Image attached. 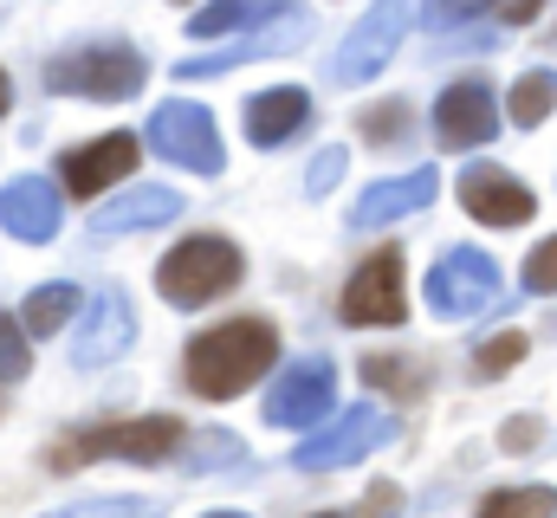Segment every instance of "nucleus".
Masks as SVG:
<instances>
[{
  "label": "nucleus",
  "instance_id": "6ab92c4d",
  "mask_svg": "<svg viewBox=\"0 0 557 518\" xmlns=\"http://www.w3.org/2000/svg\"><path fill=\"white\" fill-rule=\"evenodd\" d=\"M311 118V98L298 91V85H278V91H260V98H247V136L260 143V149H273L285 136H298Z\"/></svg>",
  "mask_w": 557,
  "mask_h": 518
},
{
  "label": "nucleus",
  "instance_id": "f704fd0d",
  "mask_svg": "<svg viewBox=\"0 0 557 518\" xmlns=\"http://www.w3.org/2000/svg\"><path fill=\"white\" fill-rule=\"evenodd\" d=\"M208 518H247V513H208Z\"/></svg>",
  "mask_w": 557,
  "mask_h": 518
},
{
  "label": "nucleus",
  "instance_id": "2f4dec72",
  "mask_svg": "<svg viewBox=\"0 0 557 518\" xmlns=\"http://www.w3.org/2000/svg\"><path fill=\"white\" fill-rule=\"evenodd\" d=\"M396 513H403V486H389V480H383V486H370V493L357 499V513H350V518H396Z\"/></svg>",
  "mask_w": 557,
  "mask_h": 518
},
{
  "label": "nucleus",
  "instance_id": "393cba45",
  "mask_svg": "<svg viewBox=\"0 0 557 518\" xmlns=\"http://www.w3.org/2000/svg\"><path fill=\"white\" fill-rule=\"evenodd\" d=\"M519 357H525V331H499L493 344H480L473 370H480V377H506V370H512Z\"/></svg>",
  "mask_w": 557,
  "mask_h": 518
},
{
  "label": "nucleus",
  "instance_id": "e433bc0d",
  "mask_svg": "<svg viewBox=\"0 0 557 518\" xmlns=\"http://www.w3.org/2000/svg\"><path fill=\"white\" fill-rule=\"evenodd\" d=\"M318 518H344V513H318Z\"/></svg>",
  "mask_w": 557,
  "mask_h": 518
},
{
  "label": "nucleus",
  "instance_id": "c756f323",
  "mask_svg": "<svg viewBox=\"0 0 557 518\" xmlns=\"http://www.w3.org/2000/svg\"><path fill=\"white\" fill-rule=\"evenodd\" d=\"M344 162H350L344 149H324V156L311 162V175H305V195H331V188L344 182Z\"/></svg>",
  "mask_w": 557,
  "mask_h": 518
},
{
  "label": "nucleus",
  "instance_id": "7c9ffc66",
  "mask_svg": "<svg viewBox=\"0 0 557 518\" xmlns=\"http://www.w3.org/2000/svg\"><path fill=\"white\" fill-rule=\"evenodd\" d=\"M421 13H428V26L441 33V26H460V20H473V13H486V0H428Z\"/></svg>",
  "mask_w": 557,
  "mask_h": 518
},
{
  "label": "nucleus",
  "instance_id": "b1692460",
  "mask_svg": "<svg viewBox=\"0 0 557 518\" xmlns=\"http://www.w3.org/2000/svg\"><path fill=\"white\" fill-rule=\"evenodd\" d=\"M46 518H162L156 499H143V493H111V499H78V506H59V513Z\"/></svg>",
  "mask_w": 557,
  "mask_h": 518
},
{
  "label": "nucleus",
  "instance_id": "a878e982",
  "mask_svg": "<svg viewBox=\"0 0 557 518\" xmlns=\"http://www.w3.org/2000/svg\"><path fill=\"white\" fill-rule=\"evenodd\" d=\"M227 460H247V447H240L234 434H201L195 454H188V473H221Z\"/></svg>",
  "mask_w": 557,
  "mask_h": 518
},
{
  "label": "nucleus",
  "instance_id": "4be33fe9",
  "mask_svg": "<svg viewBox=\"0 0 557 518\" xmlns=\"http://www.w3.org/2000/svg\"><path fill=\"white\" fill-rule=\"evenodd\" d=\"M473 518H557V493L552 486H506V493H486Z\"/></svg>",
  "mask_w": 557,
  "mask_h": 518
},
{
  "label": "nucleus",
  "instance_id": "4468645a",
  "mask_svg": "<svg viewBox=\"0 0 557 518\" xmlns=\"http://www.w3.org/2000/svg\"><path fill=\"white\" fill-rule=\"evenodd\" d=\"M460 201H467V214L473 221H486V227H525L532 221V188L525 182H512L506 169H493V162H473L467 175H460Z\"/></svg>",
  "mask_w": 557,
  "mask_h": 518
},
{
  "label": "nucleus",
  "instance_id": "39448f33",
  "mask_svg": "<svg viewBox=\"0 0 557 518\" xmlns=\"http://www.w3.org/2000/svg\"><path fill=\"white\" fill-rule=\"evenodd\" d=\"M389 434H396V421H389L383 408H370V402H363V408L337 415L331 428H318L311 441H298L285 467H298V473H337V467H357L363 454H376Z\"/></svg>",
  "mask_w": 557,
  "mask_h": 518
},
{
  "label": "nucleus",
  "instance_id": "9b49d317",
  "mask_svg": "<svg viewBox=\"0 0 557 518\" xmlns=\"http://www.w3.org/2000/svg\"><path fill=\"white\" fill-rule=\"evenodd\" d=\"M131 344H137L131 298H124L117 285H104V292L85 305V324H78V337H72V357H78L85 370H104V363H117Z\"/></svg>",
  "mask_w": 557,
  "mask_h": 518
},
{
  "label": "nucleus",
  "instance_id": "f8f14e48",
  "mask_svg": "<svg viewBox=\"0 0 557 518\" xmlns=\"http://www.w3.org/2000/svg\"><path fill=\"white\" fill-rule=\"evenodd\" d=\"M331 402H337V370L331 363H292L278 388L267 395V421L273 428H311V421H331Z\"/></svg>",
  "mask_w": 557,
  "mask_h": 518
},
{
  "label": "nucleus",
  "instance_id": "7ed1b4c3",
  "mask_svg": "<svg viewBox=\"0 0 557 518\" xmlns=\"http://www.w3.org/2000/svg\"><path fill=\"white\" fill-rule=\"evenodd\" d=\"M240 272H247V266H240V247H234V240L195 234V240H182L175 254L156 266V292H162L169 305H208V298L234 292Z\"/></svg>",
  "mask_w": 557,
  "mask_h": 518
},
{
  "label": "nucleus",
  "instance_id": "2eb2a0df",
  "mask_svg": "<svg viewBox=\"0 0 557 518\" xmlns=\"http://www.w3.org/2000/svg\"><path fill=\"white\" fill-rule=\"evenodd\" d=\"M0 227H7L13 240H26V247L52 240V234H59V188H52L46 175L7 182V188H0Z\"/></svg>",
  "mask_w": 557,
  "mask_h": 518
},
{
  "label": "nucleus",
  "instance_id": "f03ea898",
  "mask_svg": "<svg viewBox=\"0 0 557 518\" xmlns=\"http://www.w3.org/2000/svg\"><path fill=\"white\" fill-rule=\"evenodd\" d=\"M175 447H182V421L175 415H137V421H104V428L65 434L46 460H52V473H72L78 460H137V467H156Z\"/></svg>",
  "mask_w": 557,
  "mask_h": 518
},
{
  "label": "nucleus",
  "instance_id": "aec40b11",
  "mask_svg": "<svg viewBox=\"0 0 557 518\" xmlns=\"http://www.w3.org/2000/svg\"><path fill=\"white\" fill-rule=\"evenodd\" d=\"M285 13V0H208L195 20H188V33L195 39H234V33H247V26H267V20H278Z\"/></svg>",
  "mask_w": 557,
  "mask_h": 518
},
{
  "label": "nucleus",
  "instance_id": "5701e85b",
  "mask_svg": "<svg viewBox=\"0 0 557 518\" xmlns=\"http://www.w3.org/2000/svg\"><path fill=\"white\" fill-rule=\"evenodd\" d=\"M557 111V72H525L512 85V124L519 130H539Z\"/></svg>",
  "mask_w": 557,
  "mask_h": 518
},
{
  "label": "nucleus",
  "instance_id": "1a4fd4ad",
  "mask_svg": "<svg viewBox=\"0 0 557 518\" xmlns=\"http://www.w3.org/2000/svg\"><path fill=\"white\" fill-rule=\"evenodd\" d=\"M149 143H156V156H169V162H182L195 175H221V162H227L221 136H214V118L201 104H162L149 118Z\"/></svg>",
  "mask_w": 557,
  "mask_h": 518
},
{
  "label": "nucleus",
  "instance_id": "ddd939ff",
  "mask_svg": "<svg viewBox=\"0 0 557 518\" xmlns=\"http://www.w3.org/2000/svg\"><path fill=\"white\" fill-rule=\"evenodd\" d=\"M305 39H311V20H305V13H278V20H267V26H260V33L234 39L227 52H201V59H182L175 72H182V78H214V72H234V65H253V59L292 52V46H305Z\"/></svg>",
  "mask_w": 557,
  "mask_h": 518
},
{
  "label": "nucleus",
  "instance_id": "f3484780",
  "mask_svg": "<svg viewBox=\"0 0 557 518\" xmlns=\"http://www.w3.org/2000/svg\"><path fill=\"white\" fill-rule=\"evenodd\" d=\"M188 201L175 195V188H156V182H137V188H124L111 208H98L91 214V234H143V227H162V221H175Z\"/></svg>",
  "mask_w": 557,
  "mask_h": 518
},
{
  "label": "nucleus",
  "instance_id": "c9c22d12",
  "mask_svg": "<svg viewBox=\"0 0 557 518\" xmlns=\"http://www.w3.org/2000/svg\"><path fill=\"white\" fill-rule=\"evenodd\" d=\"M0 111H7V78H0Z\"/></svg>",
  "mask_w": 557,
  "mask_h": 518
},
{
  "label": "nucleus",
  "instance_id": "dca6fc26",
  "mask_svg": "<svg viewBox=\"0 0 557 518\" xmlns=\"http://www.w3.org/2000/svg\"><path fill=\"white\" fill-rule=\"evenodd\" d=\"M131 169H137V136L131 130H111V136H98V143H85V149L65 156V188L72 195H104Z\"/></svg>",
  "mask_w": 557,
  "mask_h": 518
},
{
  "label": "nucleus",
  "instance_id": "a211bd4d",
  "mask_svg": "<svg viewBox=\"0 0 557 518\" xmlns=\"http://www.w3.org/2000/svg\"><path fill=\"white\" fill-rule=\"evenodd\" d=\"M441 195V175L434 169H416V175H396V182H376V188H363L357 195V208H350V227H383V221H403V214H416Z\"/></svg>",
  "mask_w": 557,
  "mask_h": 518
},
{
  "label": "nucleus",
  "instance_id": "9d476101",
  "mask_svg": "<svg viewBox=\"0 0 557 518\" xmlns=\"http://www.w3.org/2000/svg\"><path fill=\"white\" fill-rule=\"evenodd\" d=\"M493 130H499V98L486 78H460L434 98V136L447 149H480V143H493Z\"/></svg>",
  "mask_w": 557,
  "mask_h": 518
},
{
  "label": "nucleus",
  "instance_id": "20e7f679",
  "mask_svg": "<svg viewBox=\"0 0 557 518\" xmlns=\"http://www.w3.org/2000/svg\"><path fill=\"white\" fill-rule=\"evenodd\" d=\"M149 65H143L137 46H85V52H65L46 65V85L52 91H72V98H98V104H117V98H137Z\"/></svg>",
  "mask_w": 557,
  "mask_h": 518
},
{
  "label": "nucleus",
  "instance_id": "423d86ee",
  "mask_svg": "<svg viewBox=\"0 0 557 518\" xmlns=\"http://www.w3.org/2000/svg\"><path fill=\"white\" fill-rule=\"evenodd\" d=\"M403 26H409V0H376V7L350 26V39L337 46L331 78H337V85H370V78L389 65V52L403 46Z\"/></svg>",
  "mask_w": 557,
  "mask_h": 518
},
{
  "label": "nucleus",
  "instance_id": "6e6552de",
  "mask_svg": "<svg viewBox=\"0 0 557 518\" xmlns=\"http://www.w3.org/2000/svg\"><path fill=\"white\" fill-rule=\"evenodd\" d=\"M409 318V285H403V254H370L350 285H344V324H403Z\"/></svg>",
  "mask_w": 557,
  "mask_h": 518
},
{
  "label": "nucleus",
  "instance_id": "c85d7f7f",
  "mask_svg": "<svg viewBox=\"0 0 557 518\" xmlns=\"http://www.w3.org/2000/svg\"><path fill=\"white\" fill-rule=\"evenodd\" d=\"M403 363H409V357H370V363H363V383L370 388H421V377H409V370H403Z\"/></svg>",
  "mask_w": 557,
  "mask_h": 518
},
{
  "label": "nucleus",
  "instance_id": "72a5a7b5",
  "mask_svg": "<svg viewBox=\"0 0 557 518\" xmlns=\"http://www.w3.org/2000/svg\"><path fill=\"white\" fill-rule=\"evenodd\" d=\"M363 130H370V136H403V111H370Z\"/></svg>",
  "mask_w": 557,
  "mask_h": 518
},
{
  "label": "nucleus",
  "instance_id": "cd10ccee",
  "mask_svg": "<svg viewBox=\"0 0 557 518\" xmlns=\"http://www.w3.org/2000/svg\"><path fill=\"white\" fill-rule=\"evenodd\" d=\"M525 292H557V234L539 240V254L525 259Z\"/></svg>",
  "mask_w": 557,
  "mask_h": 518
},
{
  "label": "nucleus",
  "instance_id": "412c9836",
  "mask_svg": "<svg viewBox=\"0 0 557 518\" xmlns=\"http://www.w3.org/2000/svg\"><path fill=\"white\" fill-rule=\"evenodd\" d=\"M72 311H85V292H78V285H39V292H26V305H20V324H26L33 337H52V331L72 324Z\"/></svg>",
  "mask_w": 557,
  "mask_h": 518
},
{
  "label": "nucleus",
  "instance_id": "0eeeda50",
  "mask_svg": "<svg viewBox=\"0 0 557 518\" xmlns=\"http://www.w3.org/2000/svg\"><path fill=\"white\" fill-rule=\"evenodd\" d=\"M493 298H499V266L480 247H454L447 259H434V272H428V311L434 318H467V311H486Z\"/></svg>",
  "mask_w": 557,
  "mask_h": 518
},
{
  "label": "nucleus",
  "instance_id": "bb28decb",
  "mask_svg": "<svg viewBox=\"0 0 557 518\" xmlns=\"http://www.w3.org/2000/svg\"><path fill=\"white\" fill-rule=\"evenodd\" d=\"M26 370H33V350H26V337H20V318L0 311V383H20Z\"/></svg>",
  "mask_w": 557,
  "mask_h": 518
},
{
  "label": "nucleus",
  "instance_id": "f257e3e1",
  "mask_svg": "<svg viewBox=\"0 0 557 518\" xmlns=\"http://www.w3.org/2000/svg\"><path fill=\"white\" fill-rule=\"evenodd\" d=\"M278 357V331L267 318H227L214 331H201L188 344V388L208 395V402H234L267 377V363Z\"/></svg>",
  "mask_w": 557,
  "mask_h": 518
},
{
  "label": "nucleus",
  "instance_id": "473e14b6",
  "mask_svg": "<svg viewBox=\"0 0 557 518\" xmlns=\"http://www.w3.org/2000/svg\"><path fill=\"white\" fill-rule=\"evenodd\" d=\"M539 434H545V428H539V421H532V415H519V421H506V434H499V441H506V447H512V454H525V447H532V441H539Z\"/></svg>",
  "mask_w": 557,
  "mask_h": 518
}]
</instances>
